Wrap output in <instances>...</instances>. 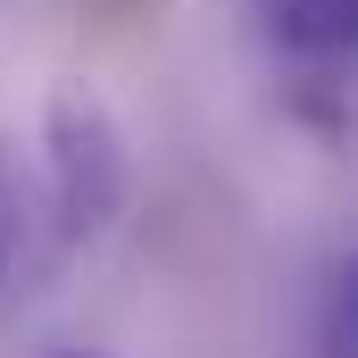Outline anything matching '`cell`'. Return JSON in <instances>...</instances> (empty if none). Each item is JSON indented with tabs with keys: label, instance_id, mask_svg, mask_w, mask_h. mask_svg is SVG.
Listing matches in <instances>:
<instances>
[{
	"label": "cell",
	"instance_id": "cell-1",
	"mask_svg": "<svg viewBox=\"0 0 358 358\" xmlns=\"http://www.w3.org/2000/svg\"><path fill=\"white\" fill-rule=\"evenodd\" d=\"M42 150H50V208H59V234L84 242L100 234L117 208H125V134L108 117V100L84 84H67L42 117Z\"/></svg>",
	"mask_w": 358,
	"mask_h": 358
},
{
	"label": "cell",
	"instance_id": "cell-2",
	"mask_svg": "<svg viewBox=\"0 0 358 358\" xmlns=\"http://www.w3.org/2000/svg\"><path fill=\"white\" fill-rule=\"evenodd\" d=\"M259 8H267V42L283 59L334 67L358 50V0H259Z\"/></svg>",
	"mask_w": 358,
	"mask_h": 358
},
{
	"label": "cell",
	"instance_id": "cell-3",
	"mask_svg": "<svg viewBox=\"0 0 358 358\" xmlns=\"http://www.w3.org/2000/svg\"><path fill=\"white\" fill-rule=\"evenodd\" d=\"M325 350H334V358H358V259L342 267L334 300H325Z\"/></svg>",
	"mask_w": 358,
	"mask_h": 358
},
{
	"label": "cell",
	"instance_id": "cell-4",
	"mask_svg": "<svg viewBox=\"0 0 358 358\" xmlns=\"http://www.w3.org/2000/svg\"><path fill=\"white\" fill-rule=\"evenodd\" d=\"M17 242H25V183H17V167H8V150H0V283H8V267H17Z\"/></svg>",
	"mask_w": 358,
	"mask_h": 358
},
{
	"label": "cell",
	"instance_id": "cell-5",
	"mask_svg": "<svg viewBox=\"0 0 358 358\" xmlns=\"http://www.w3.org/2000/svg\"><path fill=\"white\" fill-rule=\"evenodd\" d=\"M59 358H100V350H59Z\"/></svg>",
	"mask_w": 358,
	"mask_h": 358
}]
</instances>
